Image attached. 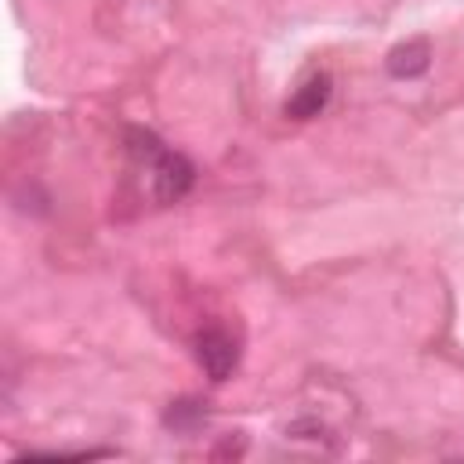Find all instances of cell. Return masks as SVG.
Returning <instances> with one entry per match:
<instances>
[{"label":"cell","mask_w":464,"mask_h":464,"mask_svg":"<svg viewBox=\"0 0 464 464\" xmlns=\"http://www.w3.org/2000/svg\"><path fill=\"white\" fill-rule=\"evenodd\" d=\"M130 163L149 174V192L156 203H178L192 185H196V167L188 156L170 149L156 130L149 127H127L123 134Z\"/></svg>","instance_id":"obj_1"},{"label":"cell","mask_w":464,"mask_h":464,"mask_svg":"<svg viewBox=\"0 0 464 464\" xmlns=\"http://www.w3.org/2000/svg\"><path fill=\"white\" fill-rule=\"evenodd\" d=\"M192 355H196L199 370H203L214 384H221V381L232 377V370H236V362H239V344H236V337H232L228 330H221V326H207V330L196 334V341H192Z\"/></svg>","instance_id":"obj_2"},{"label":"cell","mask_w":464,"mask_h":464,"mask_svg":"<svg viewBox=\"0 0 464 464\" xmlns=\"http://www.w3.org/2000/svg\"><path fill=\"white\" fill-rule=\"evenodd\" d=\"M330 98H334V80H330V72L315 69V72H308V76L294 87V94L286 98L283 112H286V120L304 123V120H315V116L330 105Z\"/></svg>","instance_id":"obj_3"},{"label":"cell","mask_w":464,"mask_h":464,"mask_svg":"<svg viewBox=\"0 0 464 464\" xmlns=\"http://www.w3.org/2000/svg\"><path fill=\"white\" fill-rule=\"evenodd\" d=\"M431 65V47L428 40H410V44H399L392 54H388V72L395 80H413L420 72H428Z\"/></svg>","instance_id":"obj_4"},{"label":"cell","mask_w":464,"mask_h":464,"mask_svg":"<svg viewBox=\"0 0 464 464\" xmlns=\"http://www.w3.org/2000/svg\"><path fill=\"white\" fill-rule=\"evenodd\" d=\"M207 402H199V399H174L167 410H163V424L170 428V431H178V435H192L196 428H203L207 424Z\"/></svg>","instance_id":"obj_5"}]
</instances>
